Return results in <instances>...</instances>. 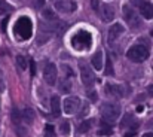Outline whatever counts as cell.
Here are the masks:
<instances>
[{
	"label": "cell",
	"instance_id": "e575fe53",
	"mask_svg": "<svg viewBox=\"0 0 153 137\" xmlns=\"http://www.w3.org/2000/svg\"><path fill=\"white\" fill-rule=\"evenodd\" d=\"M143 137H153V133H146Z\"/></svg>",
	"mask_w": 153,
	"mask_h": 137
},
{
	"label": "cell",
	"instance_id": "2e32d148",
	"mask_svg": "<svg viewBox=\"0 0 153 137\" xmlns=\"http://www.w3.org/2000/svg\"><path fill=\"white\" fill-rule=\"evenodd\" d=\"M21 113H22V121H24V122L31 124V122L34 121V112H33V109L27 107V109H24Z\"/></svg>",
	"mask_w": 153,
	"mask_h": 137
},
{
	"label": "cell",
	"instance_id": "277c9868",
	"mask_svg": "<svg viewBox=\"0 0 153 137\" xmlns=\"http://www.w3.org/2000/svg\"><path fill=\"white\" fill-rule=\"evenodd\" d=\"M119 115H120V109L117 104H114V103H104L102 104L101 116L105 122H108V124L114 122L119 118Z\"/></svg>",
	"mask_w": 153,
	"mask_h": 137
},
{
	"label": "cell",
	"instance_id": "484cf974",
	"mask_svg": "<svg viewBox=\"0 0 153 137\" xmlns=\"http://www.w3.org/2000/svg\"><path fill=\"white\" fill-rule=\"evenodd\" d=\"M61 84H62V85L59 87V90H61V91L62 92H68L70 91V87H71V84H70V82L64 81V82H61Z\"/></svg>",
	"mask_w": 153,
	"mask_h": 137
},
{
	"label": "cell",
	"instance_id": "7c38bea8",
	"mask_svg": "<svg viewBox=\"0 0 153 137\" xmlns=\"http://www.w3.org/2000/svg\"><path fill=\"white\" fill-rule=\"evenodd\" d=\"M105 92L108 95H113V97H117V98L123 97V88L117 84H107L105 85Z\"/></svg>",
	"mask_w": 153,
	"mask_h": 137
},
{
	"label": "cell",
	"instance_id": "d6986e66",
	"mask_svg": "<svg viewBox=\"0 0 153 137\" xmlns=\"http://www.w3.org/2000/svg\"><path fill=\"white\" fill-rule=\"evenodd\" d=\"M91 125H92V121H91V119L83 121V122L80 124V127H79V131H80L82 134H85V133H88V131L91 130Z\"/></svg>",
	"mask_w": 153,
	"mask_h": 137
},
{
	"label": "cell",
	"instance_id": "8fae6325",
	"mask_svg": "<svg viewBox=\"0 0 153 137\" xmlns=\"http://www.w3.org/2000/svg\"><path fill=\"white\" fill-rule=\"evenodd\" d=\"M140 12L146 19H152L153 18V3L152 1H141L140 3Z\"/></svg>",
	"mask_w": 153,
	"mask_h": 137
},
{
	"label": "cell",
	"instance_id": "4dcf8cb0",
	"mask_svg": "<svg viewBox=\"0 0 153 137\" xmlns=\"http://www.w3.org/2000/svg\"><path fill=\"white\" fill-rule=\"evenodd\" d=\"M36 4H37V7H42L45 4V0H36Z\"/></svg>",
	"mask_w": 153,
	"mask_h": 137
},
{
	"label": "cell",
	"instance_id": "836d02e7",
	"mask_svg": "<svg viewBox=\"0 0 153 137\" xmlns=\"http://www.w3.org/2000/svg\"><path fill=\"white\" fill-rule=\"evenodd\" d=\"M137 112L141 113V112H143V106H138V107H137Z\"/></svg>",
	"mask_w": 153,
	"mask_h": 137
},
{
	"label": "cell",
	"instance_id": "ac0fdd59",
	"mask_svg": "<svg viewBox=\"0 0 153 137\" xmlns=\"http://www.w3.org/2000/svg\"><path fill=\"white\" fill-rule=\"evenodd\" d=\"M129 125H132V130H134V119H132V115H125L122 124H120V128H128Z\"/></svg>",
	"mask_w": 153,
	"mask_h": 137
},
{
	"label": "cell",
	"instance_id": "9c48e42d",
	"mask_svg": "<svg viewBox=\"0 0 153 137\" xmlns=\"http://www.w3.org/2000/svg\"><path fill=\"white\" fill-rule=\"evenodd\" d=\"M55 7L59 12H73L76 9V3L73 0H56L55 1Z\"/></svg>",
	"mask_w": 153,
	"mask_h": 137
},
{
	"label": "cell",
	"instance_id": "cb8c5ba5",
	"mask_svg": "<svg viewBox=\"0 0 153 137\" xmlns=\"http://www.w3.org/2000/svg\"><path fill=\"white\" fill-rule=\"evenodd\" d=\"M104 73L107 75V76H111L114 72H113V64H111V60L110 58H107V63H105V70H104Z\"/></svg>",
	"mask_w": 153,
	"mask_h": 137
},
{
	"label": "cell",
	"instance_id": "30bf717a",
	"mask_svg": "<svg viewBox=\"0 0 153 137\" xmlns=\"http://www.w3.org/2000/svg\"><path fill=\"white\" fill-rule=\"evenodd\" d=\"M123 31H125V28H123V25L119 24V22L110 25V28H108V42H114L119 36H122Z\"/></svg>",
	"mask_w": 153,
	"mask_h": 137
},
{
	"label": "cell",
	"instance_id": "6da1fadb",
	"mask_svg": "<svg viewBox=\"0 0 153 137\" xmlns=\"http://www.w3.org/2000/svg\"><path fill=\"white\" fill-rule=\"evenodd\" d=\"M13 34L18 36L19 40H27L33 34V22L28 16H19L13 27Z\"/></svg>",
	"mask_w": 153,
	"mask_h": 137
},
{
	"label": "cell",
	"instance_id": "5bb4252c",
	"mask_svg": "<svg viewBox=\"0 0 153 137\" xmlns=\"http://www.w3.org/2000/svg\"><path fill=\"white\" fill-rule=\"evenodd\" d=\"M51 110L53 116H59L61 113V100L58 95H52L51 97Z\"/></svg>",
	"mask_w": 153,
	"mask_h": 137
},
{
	"label": "cell",
	"instance_id": "7a4b0ae2",
	"mask_svg": "<svg viewBox=\"0 0 153 137\" xmlns=\"http://www.w3.org/2000/svg\"><path fill=\"white\" fill-rule=\"evenodd\" d=\"M71 46L76 51H88L92 46V34L86 30H79L71 37Z\"/></svg>",
	"mask_w": 153,
	"mask_h": 137
},
{
	"label": "cell",
	"instance_id": "e0dca14e",
	"mask_svg": "<svg viewBox=\"0 0 153 137\" xmlns=\"http://www.w3.org/2000/svg\"><path fill=\"white\" fill-rule=\"evenodd\" d=\"M97 133H98L100 136H110V134L113 133V130H111V127L107 125V122L104 121V122L101 124V127H100V130H98Z\"/></svg>",
	"mask_w": 153,
	"mask_h": 137
},
{
	"label": "cell",
	"instance_id": "ffe728a7",
	"mask_svg": "<svg viewBox=\"0 0 153 137\" xmlns=\"http://www.w3.org/2000/svg\"><path fill=\"white\" fill-rule=\"evenodd\" d=\"M42 15H43V18L48 19V21H56V15H55V12L51 10V9H45V10L42 12Z\"/></svg>",
	"mask_w": 153,
	"mask_h": 137
},
{
	"label": "cell",
	"instance_id": "9a60e30c",
	"mask_svg": "<svg viewBox=\"0 0 153 137\" xmlns=\"http://www.w3.org/2000/svg\"><path fill=\"white\" fill-rule=\"evenodd\" d=\"M92 66H94V69H97V70H101L102 69V51L101 49H98V51L92 55Z\"/></svg>",
	"mask_w": 153,
	"mask_h": 137
},
{
	"label": "cell",
	"instance_id": "d6a6232c",
	"mask_svg": "<svg viewBox=\"0 0 153 137\" xmlns=\"http://www.w3.org/2000/svg\"><path fill=\"white\" fill-rule=\"evenodd\" d=\"M134 136H135V131H131V133L125 134V137H134Z\"/></svg>",
	"mask_w": 153,
	"mask_h": 137
},
{
	"label": "cell",
	"instance_id": "f1b7e54d",
	"mask_svg": "<svg viewBox=\"0 0 153 137\" xmlns=\"http://www.w3.org/2000/svg\"><path fill=\"white\" fill-rule=\"evenodd\" d=\"M7 21H9V16H6V18L1 21V31H6V28H7Z\"/></svg>",
	"mask_w": 153,
	"mask_h": 137
},
{
	"label": "cell",
	"instance_id": "44dd1931",
	"mask_svg": "<svg viewBox=\"0 0 153 137\" xmlns=\"http://www.w3.org/2000/svg\"><path fill=\"white\" fill-rule=\"evenodd\" d=\"M21 119H22V113H21V112H19V110H18V109L15 107V109L12 110V121H13V122H15V124L18 125Z\"/></svg>",
	"mask_w": 153,
	"mask_h": 137
},
{
	"label": "cell",
	"instance_id": "8992f818",
	"mask_svg": "<svg viewBox=\"0 0 153 137\" xmlns=\"http://www.w3.org/2000/svg\"><path fill=\"white\" fill-rule=\"evenodd\" d=\"M123 16H125L126 22H128L132 28H137V27H140V25H141V21H140V18H138L137 12H135L134 9H131L128 4H126V6H123Z\"/></svg>",
	"mask_w": 153,
	"mask_h": 137
},
{
	"label": "cell",
	"instance_id": "83f0119b",
	"mask_svg": "<svg viewBox=\"0 0 153 137\" xmlns=\"http://www.w3.org/2000/svg\"><path fill=\"white\" fill-rule=\"evenodd\" d=\"M30 70H31V72H30L31 76H34V75H36V63H34L33 60L30 61Z\"/></svg>",
	"mask_w": 153,
	"mask_h": 137
},
{
	"label": "cell",
	"instance_id": "7402d4cb",
	"mask_svg": "<svg viewBox=\"0 0 153 137\" xmlns=\"http://www.w3.org/2000/svg\"><path fill=\"white\" fill-rule=\"evenodd\" d=\"M59 130H61V134H62L64 137H68V136H70V124H68L67 121L61 124Z\"/></svg>",
	"mask_w": 153,
	"mask_h": 137
},
{
	"label": "cell",
	"instance_id": "4fadbf2b",
	"mask_svg": "<svg viewBox=\"0 0 153 137\" xmlns=\"http://www.w3.org/2000/svg\"><path fill=\"white\" fill-rule=\"evenodd\" d=\"M100 13H101L104 21H111L114 18V9L110 4H101L100 6Z\"/></svg>",
	"mask_w": 153,
	"mask_h": 137
},
{
	"label": "cell",
	"instance_id": "4316f807",
	"mask_svg": "<svg viewBox=\"0 0 153 137\" xmlns=\"http://www.w3.org/2000/svg\"><path fill=\"white\" fill-rule=\"evenodd\" d=\"M62 70H65V75H67L68 78H71V76H73V72H71V67H70V66L64 64V66H62Z\"/></svg>",
	"mask_w": 153,
	"mask_h": 137
},
{
	"label": "cell",
	"instance_id": "ba28073f",
	"mask_svg": "<svg viewBox=\"0 0 153 137\" xmlns=\"http://www.w3.org/2000/svg\"><path fill=\"white\" fill-rule=\"evenodd\" d=\"M43 76H45V81L49 85H55V82H56V67H55L53 63H46L45 64Z\"/></svg>",
	"mask_w": 153,
	"mask_h": 137
},
{
	"label": "cell",
	"instance_id": "d4e9b609",
	"mask_svg": "<svg viewBox=\"0 0 153 137\" xmlns=\"http://www.w3.org/2000/svg\"><path fill=\"white\" fill-rule=\"evenodd\" d=\"M45 137H55L53 125H51V124H46V127H45Z\"/></svg>",
	"mask_w": 153,
	"mask_h": 137
},
{
	"label": "cell",
	"instance_id": "603a6c76",
	"mask_svg": "<svg viewBox=\"0 0 153 137\" xmlns=\"http://www.w3.org/2000/svg\"><path fill=\"white\" fill-rule=\"evenodd\" d=\"M16 64H18V67H19L21 70H25V69H27V60H25L22 55H18V57H16Z\"/></svg>",
	"mask_w": 153,
	"mask_h": 137
},
{
	"label": "cell",
	"instance_id": "1f68e13d",
	"mask_svg": "<svg viewBox=\"0 0 153 137\" xmlns=\"http://www.w3.org/2000/svg\"><path fill=\"white\" fill-rule=\"evenodd\" d=\"M147 92H149V95H152V97H153V84H152V85H149V88H147Z\"/></svg>",
	"mask_w": 153,
	"mask_h": 137
},
{
	"label": "cell",
	"instance_id": "f546056e",
	"mask_svg": "<svg viewBox=\"0 0 153 137\" xmlns=\"http://www.w3.org/2000/svg\"><path fill=\"white\" fill-rule=\"evenodd\" d=\"M92 6H94V9H95L97 12L100 10V4H98V1H97V0H92Z\"/></svg>",
	"mask_w": 153,
	"mask_h": 137
},
{
	"label": "cell",
	"instance_id": "d590c367",
	"mask_svg": "<svg viewBox=\"0 0 153 137\" xmlns=\"http://www.w3.org/2000/svg\"><path fill=\"white\" fill-rule=\"evenodd\" d=\"M0 4H1V0H0Z\"/></svg>",
	"mask_w": 153,
	"mask_h": 137
},
{
	"label": "cell",
	"instance_id": "3957f363",
	"mask_svg": "<svg viewBox=\"0 0 153 137\" xmlns=\"http://www.w3.org/2000/svg\"><path fill=\"white\" fill-rule=\"evenodd\" d=\"M126 57L134 63H143L144 60L149 58V49L143 45H134L128 49Z\"/></svg>",
	"mask_w": 153,
	"mask_h": 137
},
{
	"label": "cell",
	"instance_id": "5b68a950",
	"mask_svg": "<svg viewBox=\"0 0 153 137\" xmlns=\"http://www.w3.org/2000/svg\"><path fill=\"white\" fill-rule=\"evenodd\" d=\"M79 67H80V78H82L83 85H85L86 88H91V87L94 85V82H95L94 72H91V69H89L85 63H82V61H80Z\"/></svg>",
	"mask_w": 153,
	"mask_h": 137
},
{
	"label": "cell",
	"instance_id": "52a82bcc",
	"mask_svg": "<svg viewBox=\"0 0 153 137\" xmlns=\"http://www.w3.org/2000/svg\"><path fill=\"white\" fill-rule=\"evenodd\" d=\"M79 107H80V100L77 98V97H67L65 100H64V103H62V109H64V112L67 113V115H73V113H76L77 110H79Z\"/></svg>",
	"mask_w": 153,
	"mask_h": 137
}]
</instances>
